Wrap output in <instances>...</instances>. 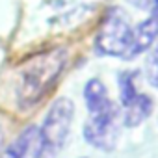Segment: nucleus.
Segmentation results:
<instances>
[{"label":"nucleus","instance_id":"0eeeda50","mask_svg":"<svg viewBox=\"0 0 158 158\" xmlns=\"http://www.w3.org/2000/svg\"><path fill=\"white\" fill-rule=\"evenodd\" d=\"M84 101H86V108L89 114L101 112L102 108H106L108 104H112L110 97H108V89L104 86V82L101 78H91L84 86Z\"/></svg>","mask_w":158,"mask_h":158},{"label":"nucleus","instance_id":"39448f33","mask_svg":"<svg viewBox=\"0 0 158 158\" xmlns=\"http://www.w3.org/2000/svg\"><path fill=\"white\" fill-rule=\"evenodd\" d=\"M156 41H158V24L149 15L145 21H141L139 24H136L132 28L130 45H128V52H127L125 60H134L136 56H139L145 50H149Z\"/></svg>","mask_w":158,"mask_h":158},{"label":"nucleus","instance_id":"6e6552de","mask_svg":"<svg viewBox=\"0 0 158 158\" xmlns=\"http://www.w3.org/2000/svg\"><path fill=\"white\" fill-rule=\"evenodd\" d=\"M35 139H37V127L30 125L13 139V143L0 154V158H26L30 149L35 147Z\"/></svg>","mask_w":158,"mask_h":158},{"label":"nucleus","instance_id":"20e7f679","mask_svg":"<svg viewBox=\"0 0 158 158\" xmlns=\"http://www.w3.org/2000/svg\"><path fill=\"white\" fill-rule=\"evenodd\" d=\"M119 127L121 114L112 102L101 112L89 114V119L84 123V139L99 151H114L119 139Z\"/></svg>","mask_w":158,"mask_h":158},{"label":"nucleus","instance_id":"f03ea898","mask_svg":"<svg viewBox=\"0 0 158 158\" xmlns=\"http://www.w3.org/2000/svg\"><path fill=\"white\" fill-rule=\"evenodd\" d=\"M74 104L71 99H58L47 112L41 127L37 128V139L34 147V158H56L63 149L73 125Z\"/></svg>","mask_w":158,"mask_h":158},{"label":"nucleus","instance_id":"9d476101","mask_svg":"<svg viewBox=\"0 0 158 158\" xmlns=\"http://www.w3.org/2000/svg\"><path fill=\"white\" fill-rule=\"evenodd\" d=\"M145 73H147L149 84L158 88V47L149 54V58L145 61Z\"/></svg>","mask_w":158,"mask_h":158},{"label":"nucleus","instance_id":"9b49d317","mask_svg":"<svg viewBox=\"0 0 158 158\" xmlns=\"http://www.w3.org/2000/svg\"><path fill=\"white\" fill-rule=\"evenodd\" d=\"M128 4H132L134 8H138V10H145V11H151L152 10V6L158 2V0H127Z\"/></svg>","mask_w":158,"mask_h":158},{"label":"nucleus","instance_id":"f257e3e1","mask_svg":"<svg viewBox=\"0 0 158 158\" xmlns=\"http://www.w3.org/2000/svg\"><path fill=\"white\" fill-rule=\"evenodd\" d=\"M69 63V52L63 47L48 48L41 54H35L19 71L17 84V102L23 110L34 108L47 93L56 86L61 73Z\"/></svg>","mask_w":158,"mask_h":158},{"label":"nucleus","instance_id":"7ed1b4c3","mask_svg":"<svg viewBox=\"0 0 158 158\" xmlns=\"http://www.w3.org/2000/svg\"><path fill=\"white\" fill-rule=\"evenodd\" d=\"M130 35H132V26L128 23L127 13L121 8L114 6L104 13L99 24L95 35V50L101 56L125 60L130 45Z\"/></svg>","mask_w":158,"mask_h":158},{"label":"nucleus","instance_id":"423d86ee","mask_svg":"<svg viewBox=\"0 0 158 158\" xmlns=\"http://www.w3.org/2000/svg\"><path fill=\"white\" fill-rule=\"evenodd\" d=\"M121 108H123L121 123L128 128H134V127L141 125L152 114V97H149L147 93H138L128 104H125Z\"/></svg>","mask_w":158,"mask_h":158},{"label":"nucleus","instance_id":"f8f14e48","mask_svg":"<svg viewBox=\"0 0 158 158\" xmlns=\"http://www.w3.org/2000/svg\"><path fill=\"white\" fill-rule=\"evenodd\" d=\"M151 17H152V19L156 21V24H158V2L152 6V10H151Z\"/></svg>","mask_w":158,"mask_h":158},{"label":"nucleus","instance_id":"1a4fd4ad","mask_svg":"<svg viewBox=\"0 0 158 158\" xmlns=\"http://www.w3.org/2000/svg\"><path fill=\"white\" fill-rule=\"evenodd\" d=\"M138 73L136 71H123L117 76V84H119V97H121V106L128 104L139 91H138Z\"/></svg>","mask_w":158,"mask_h":158}]
</instances>
